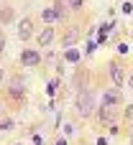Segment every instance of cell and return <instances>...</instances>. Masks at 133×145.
I'll list each match as a JSON object with an SVG mask.
<instances>
[{
    "instance_id": "cell-12",
    "label": "cell",
    "mask_w": 133,
    "mask_h": 145,
    "mask_svg": "<svg viewBox=\"0 0 133 145\" xmlns=\"http://www.w3.org/2000/svg\"><path fill=\"white\" fill-rule=\"evenodd\" d=\"M74 41H77V31H69V33L64 36V41H62V43H64V46H72Z\"/></svg>"
},
{
    "instance_id": "cell-14",
    "label": "cell",
    "mask_w": 133,
    "mask_h": 145,
    "mask_svg": "<svg viewBox=\"0 0 133 145\" xmlns=\"http://www.w3.org/2000/svg\"><path fill=\"white\" fill-rule=\"evenodd\" d=\"M0 127H3V130H13V120H3Z\"/></svg>"
},
{
    "instance_id": "cell-3",
    "label": "cell",
    "mask_w": 133,
    "mask_h": 145,
    "mask_svg": "<svg viewBox=\"0 0 133 145\" xmlns=\"http://www.w3.org/2000/svg\"><path fill=\"white\" fill-rule=\"evenodd\" d=\"M10 94H13L15 99H23V94H26V79H23V76H13V82H10Z\"/></svg>"
},
{
    "instance_id": "cell-1",
    "label": "cell",
    "mask_w": 133,
    "mask_h": 145,
    "mask_svg": "<svg viewBox=\"0 0 133 145\" xmlns=\"http://www.w3.org/2000/svg\"><path fill=\"white\" fill-rule=\"evenodd\" d=\"M77 112L82 115V117H90L92 112H95V97L90 94V92H79L77 94Z\"/></svg>"
},
{
    "instance_id": "cell-10",
    "label": "cell",
    "mask_w": 133,
    "mask_h": 145,
    "mask_svg": "<svg viewBox=\"0 0 133 145\" xmlns=\"http://www.w3.org/2000/svg\"><path fill=\"white\" fill-rule=\"evenodd\" d=\"M51 38H54V31H51V28H46V31H41L38 43H41V46H49V43H51Z\"/></svg>"
},
{
    "instance_id": "cell-13",
    "label": "cell",
    "mask_w": 133,
    "mask_h": 145,
    "mask_svg": "<svg viewBox=\"0 0 133 145\" xmlns=\"http://www.w3.org/2000/svg\"><path fill=\"white\" fill-rule=\"evenodd\" d=\"M67 59H69V61H77V59H79V51H67Z\"/></svg>"
},
{
    "instance_id": "cell-2",
    "label": "cell",
    "mask_w": 133,
    "mask_h": 145,
    "mask_svg": "<svg viewBox=\"0 0 133 145\" xmlns=\"http://www.w3.org/2000/svg\"><path fill=\"white\" fill-rule=\"evenodd\" d=\"M31 36H33V20H31V18L18 20V38H21V41H28Z\"/></svg>"
},
{
    "instance_id": "cell-8",
    "label": "cell",
    "mask_w": 133,
    "mask_h": 145,
    "mask_svg": "<svg viewBox=\"0 0 133 145\" xmlns=\"http://www.w3.org/2000/svg\"><path fill=\"white\" fill-rule=\"evenodd\" d=\"M54 10H56L59 20H67V5H64L62 0H54Z\"/></svg>"
},
{
    "instance_id": "cell-15",
    "label": "cell",
    "mask_w": 133,
    "mask_h": 145,
    "mask_svg": "<svg viewBox=\"0 0 133 145\" xmlns=\"http://www.w3.org/2000/svg\"><path fill=\"white\" fill-rule=\"evenodd\" d=\"M126 117H128V122H133V105L126 107Z\"/></svg>"
},
{
    "instance_id": "cell-19",
    "label": "cell",
    "mask_w": 133,
    "mask_h": 145,
    "mask_svg": "<svg viewBox=\"0 0 133 145\" xmlns=\"http://www.w3.org/2000/svg\"><path fill=\"white\" fill-rule=\"evenodd\" d=\"M0 84H3V71H0Z\"/></svg>"
},
{
    "instance_id": "cell-5",
    "label": "cell",
    "mask_w": 133,
    "mask_h": 145,
    "mask_svg": "<svg viewBox=\"0 0 133 145\" xmlns=\"http://www.w3.org/2000/svg\"><path fill=\"white\" fill-rule=\"evenodd\" d=\"M103 102H108V105H118V102H123L120 87H115V89H108V92L103 94Z\"/></svg>"
},
{
    "instance_id": "cell-4",
    "label": "cell",
    "mask_w": 133,
    "mask_h": 145,
    "mask_svg": "<svg viewBox=\"0 0 133 145\" xmlns=\"http://www.w3.org/2000/svg\"><path fill=\"white\" fill-rule=\"evenodd\" d=\"M100 120H103V122H113V120H115V105L103 102V105H100Z\"/></svg>"
},
{
    "instance_id": "cell-17",
    "label": "cell",
    "mask_w": 133,
    "mask_h": 145,
    "mask_svg": "<svg viewBox=\"0 0 133 145\" xmlns=\"http://www.w3.org/2000/svg\"><path fill=\"white\" fill-rule=\"evenodd\" d=\"M3 48H5V33L0 31V54H3Z\"/></svg>"
},
{
    "instance_id": "cell-20",
    "label": "cell",
    "mask_w": 133,
    "mask_h": 145,
    "mask_svg": "<svg viewBox=\"0 0 133 145\" xmlns=\"http://www.w3.org/2000/svg\"><path fill=\"white\" fill-rule=\"evenodd\" d=\"M131 84H133V76H131Z\"/></svg>"
},
{
    "instance_id": "cell-6",
    "label": "cell",
    "mask_w": 133,
    "mask_h": 145,
    "mask_svg": "<svg viewBox=\"0 0 133 145\" xmlns=\"http://www.w3.org/2000/svg\"><path fill=\"white\" fill-rule=\"evenodd\" d=\"M38 61H41L38 51H23V56H21V64H26V66H36Z\"/></svg>"
},
{
    "instance_id": "cell-9",
    "label": "cell",
    "mask_w": 133,
    "mask_h": 145,
    "mask_svg": "<svg viewBox=\"0 0 133 145\" xmlns=\"http://www.w3.org/2000/svg\"><path fill=\"white\" fill-rule=\"evenodd\" d=\"M41 20H46V23H56V20H59V15H56V10H54V8H49V10H44V13H41Z\"/></svg>"
},
{
    "instance_id": "cell-7",
    "label": "cell",
    "mask_w": 133,
    "mask_h": 145,
    "mask_svg": "<svg viewBox=\"0 0 133 145\" xmlns=\"http://www.w3.org/2000/svg\"><path fill=\"white\" fill-rule=\"evenodd\" d=\"M110 76H113V84H115V87H120V84H123V69L118 66V61H113V64H110Z\"/></svg>"
},
{
    "instance_id": "cell-21",
    "label": "cell",
    "mask_w": 133,
    "mask_h": 145,
    "mask_svg": "<svg viewBox=\"0 0 133 145\" xmlns=\"http://www.w3.org/2000/svg\"><path fill=\"white\" fill-rule=\"evenodd\" d=\"M15 145H21V143H15Z\"/></svg>"
},
{
    "instance_id": "cell-11",
    "label": "cell",
    "mask_w": 133,
    "mask_h": 145,
    "mask_svg": "<svg viewBox=\"0 0 133 145\" xmlns=\"http://www.w3.org/2000/svg\"><path fill=\"white\" fill-rule=\"evenodd\" d=\"M0 20L10 23V20H13V10H10V8H3V10H0Z\"/></svg>"
},
{
    "instance_id": "cell-18",
    "label": "cell",
    "mask_w": 133,
    "mask_h": 145,
    "mask_svg": "<svg viewBox=\"0 0 133 145\" xmlns=\"http://www.w3.org/2000/svg\"><path fill=\"white\" fill-rule=\"evenodd\" d=\"M54 145H67V140H56V143H54Z\"/></svg>"
},
{
    "instance_id": "cell-16",
    "label": "cell",
    "mask_w": 133,
    "mask_h": 145,
    "mask_svg": "<svg viewBox=\"0 0 133 145\" xmlns=\"http://www.w3.org/2000/svg\"><path fill=\"white\" fill-rule=\"evenodd\" d=\"M82 3H85V0H69V5H72V8H82Z\"/></svg>"
}]
</instances>
